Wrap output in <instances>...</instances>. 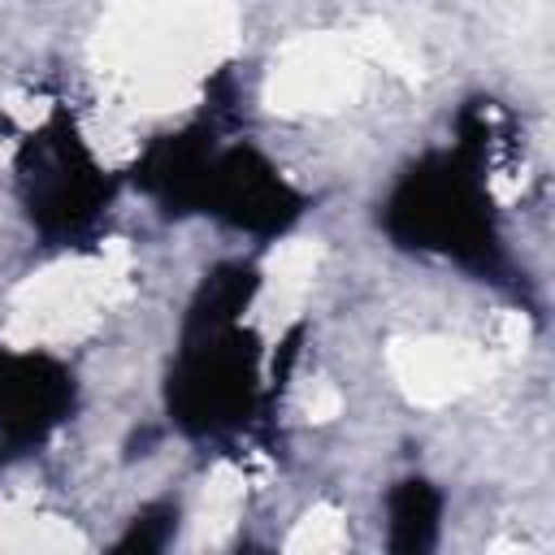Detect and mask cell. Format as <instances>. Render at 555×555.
<instances>
[{
  "mask_svg": "<svg viewBox=\"0 0 555 555\" xmlns=\"http://www.w3.org/2000/svg\"><path fill=\"white\" fill-rule=\"evenodd\" d=\"M230 35V0H113L100 48L134 104L178 108Z\"/></svg>",
  "mask_w": 555,
  "mask_h": 555,
  "instance_id": "6da1fadb",
  "label": "cell"
},
{
  "mask_svg": "<svg viewBox=\"0 0 555 555\" xmlns=\"http://www.w3.org/2000/svg\"><path fill=\"white\" fill-rule=\"evenodd\" d=\"M130 295V256L126 247H104L91 260H61L26 278L9 304L4 338L17 347L69 343L91 330V321Z\"/></svg>",
  "mask_w": 555,
  "mask_h": 555,
  "instance_id": "7a4b0ae2",
  "label": "cell"
},
{
  "mask_svg": "<svg viewBox=\"0 0 555 555\" xmlns=\"http://www.w3.org/2000/svg\"><path fill=\"white\" fill-rule=\"evenodd\" d=\"M360 91V61L351 43L334 35L291 39L269 74V104L282 113H330L351 104Z\"/></svg>",
  "mask_w": 555,
  "mask_h": 555,
  "instance_id": "3957f363",
  "label": "cell"
},
{
  "mask_svg": "<svg viewBox=\"0 0 555 555\" xmlns=\"http://www.w3.org/2000/svg\"><path fill=\"white\" fill-rule=\"evenodd\" d=\"M390 369L412 403L438 408L481 386L490 373V360L477 347H464L451 338H412L390 347Z\"/></svg>",
  "mask_w": 555,
  "mask_h": 555,
  "instance_id": "277c9868",
  "label": "cell"
},
{
  "mask_svg": "<svg viewBox=\"0 0 555 555\" xmlns=\"http://www.w3.org/2000/svg\"><path fill=\"white\" fill-rule=\"evenodd\" d=\"M317 256H321V247L312 238H291L269 256V269H264V308H269V317L286 321V317L299 312V304L312 286V273H317Z\"/></svg>",
  "mask_w": 555,
  "mask_h": 555,
  "instance_id": "5b68a950",
  "label": "cell"
},
{
  "mask_svg": "<svg viewBox=\"0 0 555 555\" xmlns=\"http://www.w3.org/2000/svg\"><path fill=\"white\" fill-rule=\"evenodd\" d=\"M238 499H243V477L221 464L208 481H204V494H199V512H195V542H221L230 529H234V516H238Z\"/></svg>",
  "mask_w": 555,
  "mask_h": 555,
  "instance_id": "8992f818",
  "label": "cell"
},
{
  "mask_svg": "<svg viewBox=\"0 0 555 555\" xmlns=\"http://www.w3.org/2000/svg\"><path fill=\"white\" fill-rule=\"evenodd\" d=\"M0 546H13V551H69V546H82V533L69 529V520H56V516H17L0 529Z\"/></svg>",
  "mask_w": 555,
  "mask_h": 555,
  "instance_id": "52a82bcc",
  "label": "cell"
},
{
  "mask_svg": "<svg viewBox=\"0 0 555 555\" xmlns=\"http://www.w3.org/2000/svg\"><path fill=\"white\" fill-rule=\"evenodd\" d=\"M286 546H291V551H338V546H347V520H343V512H334V507H312V512L295 525V533L286 538Z\"/></svg>",
  "mask_w": 555,
  "mask_h": 555,
  "instance_id": "ba28073f",
  "label": "cell"
},
{
  "mask_svg": "<svg viewBox=\"0 0 555 555\" xmlns=\"http://www.w3.org/2000/svg\"><path fill=\"white\" fill-rule=\"evenodd\" d=\"M338 408H343V399H338V390L325 386V382H317V386L304 395V412H308V421H330V416H338Z\"/></svg>",
  "mask_w": 555,
  "mask_h": 555,
  "instance_id": "9c48e42d",
  "label": "cell"
}]
</instances>
